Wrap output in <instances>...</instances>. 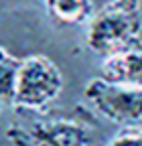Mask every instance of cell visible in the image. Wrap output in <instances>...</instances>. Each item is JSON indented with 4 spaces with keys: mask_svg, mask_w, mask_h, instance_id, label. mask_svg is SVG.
I'll list each match as a JSON object with an SVG mask.
<instances>
[{
    "mask_svg": "<svg viewBox=\"0 0 142 146\" xmlns=\"http://www.w3.org/2000/svg\"><path fill=\"white\" fill-rule=\"evenodd\" d=\"M85 43L104 59L142 45L140 0H112L87 23Z\"/></svg>",
    "mask_w": 142,
    "mask_h": 146,
    "instance_id": "obj_1",
    "label": "cell"
},
{
    "mask_svg": "<svg viewBox=\"0 0 142 146\" xmlns=\"http://www.w3.org/2000/svg\"><path fill=\"white\" fill-rule=\"evenodd\" d=\"M63 89V75L59 67L45 55H29L21 61L14 87V102L19 110H43L55 102Z\"/></svg>",
    "mask_w": 142,
    "mask_h": 146,
    "instance_id": "obj_2",
    "label": "cell"
},
{
    "mask_svg": "<svg viewBox=\"0 0 142 146\" xmlns=\"http://www.w3.org/2000/svg\"><path fill=\"white\" fill-rule=\"evenodd\" d=\"M83 96L98 114L122 126L142 124V87L114 83L94 77L85 85Z\"/></svg>",
    "mask_w": 142,
    "mask_h": 146,
    "instance_id": "obj_3",
    "label": "cell"
},
{
    "mask_svg": "<svg viewBox=\"0 0 142 146\" xmlns=\"http://www.w3.org/2000/svg\"><path fill=\"white\" fill-rule=\"evenodd\" d=\"M14 134L25 136L16 140L23 146H27L29 142L33 144L43 142L49 146H94L90 132L75 120H43V122H35L29 130H21V132L16 130Z\"/></svg>",
    "mask_w": 142,
    "mask_h": 146,
    "instance_id": "obj_4",
    "label": "cell"
},
{
    "mask_svg": "<svg viewBox=\"0 0 142 146\" xmlns=\"http://www.w3.org/2000/svg\"><path fill=\"white\" fill-rule=\"evenodd\" d=\"M102 77L114 83L142 87V45L108 57L102 67Z\"/></svg>",
    "mask_w": 142,
    "mask_h": 146,
    "instance_id": "obj_5",
    "label": "cell"
},
{
    "mask_svg": "<svg viewBox=\"0 0 142 146\" xmlns=\"http://www.w3.org/2000/svg\"><path fill=\"white\" fill-rule=\"evenodd\" d=\"M47 10L59 25L79 27L90 23L96 10L92 0H45Z\"/></svg>",
    "mask_w": 142,
    "mask_h": 146,
    "instance_id": "obj_6",
    "label": "cell"
},
{
    "mask_svg": "<svg viewBox=\"0 0 142 146\" xmlns=\"http://www.w3.org/2000/svg\"><path fill=\"white\" fill-rule=\"evenodd\" d=\"M21 61L23 59L14 57L4 47H0V102L2 104L14 102V87H16Z\"/></svg>",
    "mask_w": 142,
    "mask_h": 146,
    "instance_id": "obj_7",
    "label": "cell"
},
{
    "mask_svg": "<svg viewBox=\"0 0 142 146\" xmlns=\"http://www.w3.org/2000/svg\"><path fill=\"white\" fill-rule=\"evenodd\" d=\"M108 146H142V128L126 126L108 142Z\"/></svg>",
    "mask_w": 142,
    "mask_h": 146,
    "instance_id": "obj_8",
    "label": "cell"
},
{
    "mask_svg": "<svg viewBox=\"0 0 142 146\" xmlns=\"http://www.w3.org/2000/svg\"><path fill=\"white\" fill-rule=\"evenodd\" d=\"M35 146H49V144H43V142H39V144H35Z\"/></svg>",
    "mask_w": 142,
    "mask_h": 146,
    "instance_id": "obj_9",
    "label": "cell"
}]
</instances>
